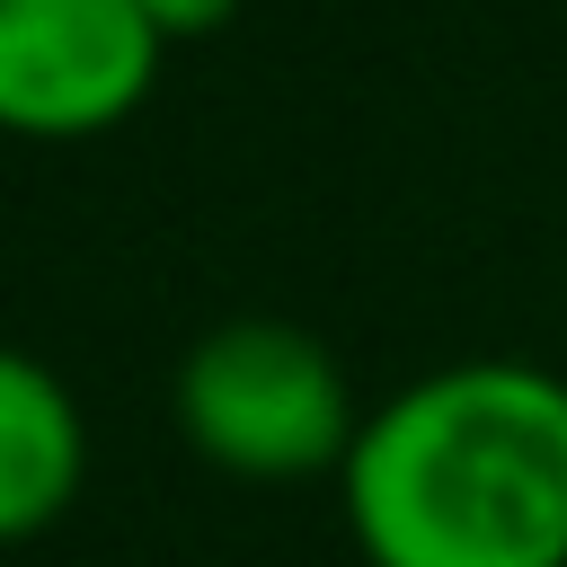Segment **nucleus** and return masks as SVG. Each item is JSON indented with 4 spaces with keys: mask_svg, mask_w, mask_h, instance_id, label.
Returning a JSON list of instances; mask_svg holds the SVG:
<instances>
[{
    "mask_svg": "<svg viewBox=\"0 0 567 567\" xmlns=\"http://www.w3.org/2000/svg\"><path fill=\"white\" fill-rule=\"evenodd\" d=\"M337 478L372 567H567V381L425 372L363 416Z\"/></svg>",
    "mask_w": 567,
    "mask_h": 567,
    "instance_id": "f257e3e1",
    "label": "nucleus"
},
{
    "mask_svg": "<svg viewBox=\"0 0 567 567\" xmlns=\"http://www.w3.org/2000/svg\"><path fill=\"white\" fill-rule=\"evenodd\" d=\"M177 425L230 478H319L354 452V390L292 319H221L177 363Z\"/></svg>",
    "mask_w": 567,
    "mask_h": 567,
    "instance_id": "f03ea898",
    "label": "nucleus"
},
{
    "mask_svg": "<svg viewBox=\"0 0 567 567\" xmlns=\"http://www.w3.org/2000/svg\"><path fill=\"white\" fill-rule=\"evenodd\" d=\"M142 0H0V133L80 142L124 124L159 80Z\"/></svg>",
    "mask_w": 567,
    "mask_h": 567,
    "instance_id": "7ed1b4c3",
    "label": "nucleus"
},
{
    "mask_svg": "<svg viewBox=\"0 0 567 567\" xmlns=\"http://www.w3.org/2000/svg\"><path fill=\"white\" fill-rule=\"evenodd\" d=\"M80 470H89V425L71 390L35 354L0 346V549L35 540L80 496Z\"/></svg>",
    "mask_w": 567,
    "mask_h": 567,
    "instance_id": "20e7f679",
    "label": "nucleus"
},
{
    "mask_svg": "<svg viewBox=\"0 0 567 567\" xmlns=\"http://www.w3.org/2000/svg\"><path fill=\"white\" fill-rule=\"evenodd\" d=\"M142 9H151V27H159V35H213L239 0H142Z\"/></svg>",
    "mask_w": 567,
    "mask_h": 567,
    "instance_id": "39448f33",
    "label": "nucleus"
}]
</instances>
